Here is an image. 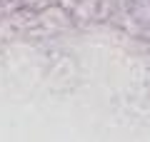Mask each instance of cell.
Segmentation results:
<instances>
[{"instance_id": "1", "label": "cell", "mask_w": 150, "mask_h": 142, "mask_svg": "<svg viewBox=\"0 0 150 142\" xmlns=\"http://www.w3.org/2000/svg\"><path fill=\"white\" fill-rule=\"evenodd\" d=\"M98 20H108L138 37L150 35V0H100Z\"/></svg>"}, {"instance_id": "2", "label": "cell", "mask_w": 150, "mask_h": 142, "mask_svg": "<svg viewBox=\"0 0 150 142\" xmlns=\"http://www.w3.org/2000/svg\"><path fill=\"white\" fill-rule=\"evenodd\" d=\"M5 8L10 10H28V13H38V10H45V8L55 5V3H63V0H3Z\"/></svg>"}, {"instance_id": "3", "label": "cell", "mask_w": 150, "mask_h": 142, "mask_svg": "<svg viewBox=\"0 0 150 142\" xmlns=\"http://www.w3.org/2000/svg\"><path fill=\"white\" fill-rule=\"evenodd\" d=\"M3 15H5V3L0 0V20H3Z\"/></svg>"}, {"instance_id": "4", "label": "cell", "mask_w": 150, "mask_h": 142, "mask_svg": "<svg viewBox=\"0 0 150 142\" xmlns=\"http://www.w3.org/2000/svg\"><path fill=\"white\" fill-rule=\"evenodd\" d=\"M63 3H95V0H63Z\"/></svg>"}]
</instances>
